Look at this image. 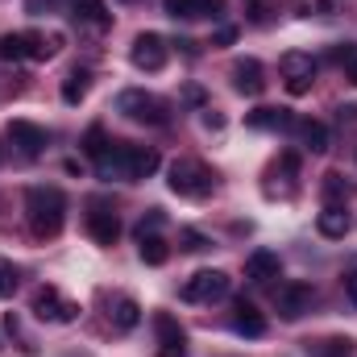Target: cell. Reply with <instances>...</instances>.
Segmentation results:
<instances>
[{"mask_svg": "<svg viewBox=\"0 0 357 357\" xmlns=\"http://www.w3.org/2000/svg\"><path fill=\"white\" fill-rule=\"evenodd\" d=\"M8 137H13V146H17L25 158H38V154L46 150V129L33 125V121H8Z\"/></svg>", "mask_w": 357, "mask_h": 357, "instance_id": "7c38bea8", "label": "cell"}, {"mask_svg": "<svg viewBox=\"0 0 357 357\" xmlns=\"http://www.w3.org/2000/svg\"><path fill=\"white\" fill-rule=\"evenodd\" d=\"M278 67H282V79H287V91H291V96H307V91H312V84H316V63H312V54L287 50V54L278 59Z\"/></svg>", "mask_w": 357, "mask_h": 357, "instance_id": "8992f818", "label": "cell"}, {"mask_svg": "<svg viewBox=\"0 0 357 357\" xmlns=\"http://www.w3.org/2000/svg\"><path fill=\"white\" fill-rule=\"evenodd\" d=\"M158 167H162L158 150H150V146H129V142H125V178H129V183L150 178Z\"/></svg>", "mask_w": 357, "mask_h": 357, "instance_id": "8fae6325", "label": "cell"}, {"mask_svg": "<svg viewBox=\"0 0 357 357\" xmlns=\"http://www.w3.org/2000/svg\"><path fill=\"white\" fill-rule=\"evenodd\" d=\"M245 121H250V129H287L291 125V112L287 108H258Z\"/></svg>", "mask_w": 357, "mask_h": 357, "instance_id": "44dd1931", "label": "cell"}, {"mask_svg": "<svg viewBox=\"0 0 357 357\" xmlns=\"http://www.w3.org/2000/svg\"><path fill=\"white\" fill-rule=\"evenodd\" d=\"M88 88H91V71L75 67V71L63 79V100H67V104H79V100L88 96Z\"/></svg>", "mask_w": 357, "mask_h": 357, "instance_id": "7402d4cb", "label": "cell"}, {"mask_svg": "<svg viewBox=\"0 0 357 357\" xmlns=\"http://www.w3.org/2000/svg\"><path fill=\"white\" fill-rule=\"evenodd\" d=\"M137 254H142V262H146V266H167L171 245H167L158 233H142V237H137Z\"/></svg>", "mask_w": 357, "mask_h": 357, "instance_id": "d6986e66", "label": "cell"}, {"mask_svg": "<svg viewBox=\"0 0 357 357\" xmlns=\"http://www.w3.org/2000/svg\"><path fill=\"white\" fill-rule=\"evenodd\" d=\"M162 8H167V17H175V21L195 17V0H162Z\"/></svg>", "mask_w": 357, "mask_h": 357, "instance_id": "f1b7e54d", "label": "cell"}, {"mask_svg": "<svg viewBox=\"0 0 357 357\" xmlns=\"http://www.w3.org/2000/svg\"><path fill=\"white\" fill-rule=\"evenodd\" d=\"M88 233L96 245H116V237H121V220H116V212H108V208H91L88 212Z\"/></svg>", "mask_w": 357, "mask_h": 357, "instance_id": "9a60e30c", "label": "cell"}, {"mask_svg": "<svg viewBox=\"0 0 357 357\" xmlns=\"http://www.w3.org/2000/svg\"><path fill=\"white\" fill-rule=\"evenodd\" d=\"M316 229H320V237H345L349 233V212H345V204H324L320 208V216H316Z\"/></svg>", "mask_w": 357, "mask_h": 357, "instance_id": "2e32d148", "label": "cell"}, {"mask_svg": "<svg viewBox=\"0 0 357 357\" xmlns=\"http://www.w3.org/2000/svg\"><path fill=\"white\" fill-rule=\"evenodd\" d=\"M178 245H183L187 254H204V250H208L212 241H208L204 233H195V229H183V233H178Z\"/></svg>", "mask_w": 357, "mask_h": 357, "instance_id": "83f0119b", "label": "cell"}, {"mask_svg": "<svg viewBox=\"0 0 357 357\" xmlns=\"http://www.w3.org/2000/svg\"><path fill=\"white\" fill-rule=\"evenodd\" d=\"M316 354L320 357H354V341L349 337H328V341L316 345Z\"/></svg>", "mask_w": 357, "mask_h": 357, "instance_id": "cb8c5ba5", "label": "cell"}, {"mask_svg": "<svg viewBox=\"0 0 357 357\" xmlns=\"http://www.w3.org/2000/svg\"><path fill=\"white\" fill-rule=\"evenodd\" d=\"M108 146H112V142H108V133H104L100 125H91V129H88V137H84V150H88L91 158H100V154H104Z\"/></svg>", "mask_w": 357, "mask_h": 357, "instance_id": "484cf974", "label": "cell"}, {"mask_svg": "<svg viewBox=\"0 0 357 357\" xmlns=\"http://www.w3.org/2000/svg\"><path fill=\"white\" fill-rule=\"evenodd\" d=\"M324 199H328V204H345V199H349V187H345V178L337 175V171L324 175Z\"/></svg>", "mask_w": 357, "mask_h": 357, "instance_id": "d4e9b609", "label": "cell"}, {"mask_svg": "<svg viewBox=\"0 0 357 357\" xmlns=\"http://www.w3.org/2000/svg\"><path fill=\"white\" fill-rule=\"evenodd\" d=\"M75 21L88 25V29H108L112 25V13L104 0H75Z\"/></svg>", "mask_w": 357, "mask_h": 357, "instance_id": "ac0fdd59", "label": "cell"}, {"mask_svg": "<svg viewBox=\"0 0 357 357\" xmlns=\"http://www.w3.org/2000/svg\"><path fill=\"white\" fill-rule=\"evenodd\" d=\"M312 303H316L312 282H287V287L278 291V316H282V320H299V316H307Z\"/></svg>", "mask_w": 357, "mask_h": 357, "instance_id": "9c48e42d", "label": "cell"}, {"mask_svg": "<svg viewBox=\"0 0 357 357\" xmlns=\"http://www.w3.org/2000/svg\"><path fill=\"white\" fill-rule=\"evenodd\" d=\"M112 324H116L121 333H133V328L142 324V307H137V299H129V295L116 299V303H112Z\"/></svg>", "mask_w": 357, "mask_h": 357, "instance_id": "ffe728a7", "label": "cell"}, {"mask_svg": "<svg viewBox=\"0 0 357 357\" xmlns=\"http://www.w3.org/2000/svg\"><path fill=\"white\" fill-rule=\"evenodd\" d=\"M233 38H237V29H233V25H220V29H216V38H212V42H216V46H229V42H233Z\"/></svg>", "mask_w": 357, "mask_h": 357, "instance_id": "1f68e13d", "label": "cell"}, {"mask_svg": "<svg viewBox=\"0 0 357 357\" xmlns=\"http://www.w3.org/2000/svg\"><path fill=\"white\" fill-rule=\"evenodd\" d=\"M345 295H349V303L357 307V270L349 274V278H345Z\"/></svg>", "mask_w": 357, "mask_h": 357, "instance_id": "d6a6232c", "label": "cell"}, {"mask_svg": "<svg viewBox=\"0 0 357 357\" xmlns=\"http://www.w3.org/2000/svg\"><path fill=\"white\" fill-rule=\"evenodd\" d=\"M154 333H158V357H187V333L178 328L171 312L154 316Z\"/></svg>", "mask_w": 357, "mask_h": 357, "instance_id": "30bf717a", "label": "cell"}, {"mask_svg": "<svg viewBox=\"0 0 357 357\" xmlns=\"http://www.w3.org/2000/svg\"><path fill=\"white\" fill-rule=\"evenodd\" d=\"M33 316L46 320V324H71V320L79 316V303L63 299L54 287H42V291L33 295Z\"/></svg>", "mask_w": 357, "mask_h": 357, "instance_id": "ba28073f", "label": "cell"}, {"mask_svg": "<svg viewBox=\"0 0 357 357\" xmlns=\"http://www.w3.org/2000/svg\"><path fill=\"white\" fill-rule=\"evenodd\" d=\"M299 137H303V146H307L312 154H324V150H328V129H324L320 121H299Z\"/></svg>", "mask_w": 357, "mask_h": 357, "instance_id": "603a6c76", "label": "cell"}, {"mask_svg": "<svg viewBox=\"0 0 357 357\" xmlns=\"http://www.w3.org/2000/svg\"><path fill=\"white\" fill-rule=\"evenodd\" d=\"M278 270H282V262H278V254H274V250H254V254L245 258V278H250V282H258V287L274 282V278H278Z\"/></svg>", "mask_w": 357, "mask_h": 357, "instance_id": "5bb4252c", "label": "cell"}, {"mask_svg": "<svg viewBox=\"0 0 357 357\" xmlns=\"http://www.w3.org/2000/svg\"><path fill=\"white\" fill-rule=\"evenodd\" d=\"M158 229H162V208H150V212L142 216V225H137V237H142V233H158Z\"/></svg>", "mask_w": 357, "mask_h": 357, "instance_id": "f546056e", "label": "cell"}, {"mask_svg": "<svg viewBox=\"0 0 357 357\" xmlns=\"http://www.w3.org/2000/svg\"><path fill=\"white\" fill-rule=\"evenodd\" d=\"M345 75H349V84L357 88V59H349V63H345Z\"/></svg>", "mask_w": 357, "mask_h": 357, "instance_id": "836d02e7", "label": "cell"}, {"mask_svg": "<svg viewBox=\"0 0 357 357\" xmlns=\"http://www.w3.org/2000/svg\"><path fill=\"white\" fill-rule=\"evenodd\" d=\"M233 88L241 91V96H262V91H266V71H262V63H258V59L233 63Z\"/></svg>", "mask_w": 357, "mask_h": 357, "instance_id": "4fadbf2b", "label": "cell"}, {"mask_svg": "<svg viewBox=\"0 0 357 357\" xmlns=\"http://www.w3.org/2000/svg\"><path fill=\"white\" fill-rule=\"evenodd\" d=\"M54 54V42L42 33H0V63H46Z\"/></svg>", "mask_w": 357, "mask_h": 357, "instance_id": "3957f363", "label": "cell"}, {"mask_svg": "<svg viewBox=\"0 0 357 357\" xmlns=\"http://www.w3.org/2000/svg\"><path fill=\"white\" fill-rule=\"evenodd\" d=\"M233 287V278L225 270H195L187 282H183V299L187 303H212V299H225Z\"/></svg>", "mask_w": 357, "mask_h": 357, "instance_id": "5b68a950", "label": "cell"}, {"mask_svg": "<svg viewBox=\"0 0 357 357\" xmlns=\"http://www.w3.org/2000/svg\"><path fill=\"white\" fill-rule=\"evenodd\" d=\"M225 0H195V17H220Z\"/></svg>", "mask_w": 357, "mask_h": 357, "instance_id": "4dcf8cb0", "label": "cell"}, {"mask_svg": "<svg viewBox=\"0 0 357 357\" xmlns=\"http://www.w3.org/2000/svg\"><path fill=\"white\" fill-rule=\"evenodd\" d=\"M233 328H237L241 337H262V333H266V316H262L254 303H245V299H241V303H237V312H233Z\"/></svg>", "mask_w": 357, "mask_h": 357, "instance_id": "e0dca14e", "label": "cell"}, {"mask_svg": "<svg viewBox=\"0 0 357 357\" xmlns=\"http://www.w3.org/2000/svg\"><path fill=\"white\" fill-rule=\"evenodd\" d=\"M167 183H171V191L175 195H187V199H204L208 191H212V171L204 167V162H195V158H175L171 162V171H167Z\"/></svg>", "mask_w": 357, "mask_h": 357, "instance_id": "7a4b0ae2", "label": "cell"}, {"mask_svg": "<svg viewBox=\"0 0 357 357\" xmlns=\"http://www.w3.org/2000/svg\"><path fill=\"white\" fill-rule=\"evenodd\" d=\"M17 278H21V274H17V266H13L8 258H0V299H8V295L17 291Z\"/></svg>", "mask_w": 357, "mask_h": 357, "instance_id": "4316f807", "label": "cell"}, {"mask_svg": "<svg viewBox=\"0 0 357 357\" xmlns=\"http://www.w3.org/2000/svg\"><path fill=\"white\" fill-rule=\"evenodd\" d=\"M25 220L33 237H59L67 220V195L59 187H29L25 191Z\"/></svg>", "mask_w": 357, "mask_h": 357, "instance_id": "6da1fadb", "label": "cell"}, {"mask_svg": "<svg viewBox=\"0 0 357 357\" xmlns=\"http://www.w3.org/2000/svg\"><path fill=\"white\" fill-rule=\"evenodd\" d=\"M116 112H125L129 121L137 125H167V104L154 96V91H142V88H129L116 96Z\"/></svg>", "mask_w": 357, "mask_h": 357, "instance_id": "277c9868", "label": "cell"}, {"mask_svg": "<svg viewBox=\"0 0 357 357\" xmlns=\"http://www.w3.org/2000/svg\"><path fill=\"white\" fill-rule=\"evenodd\" d=\"M129 59H133V67H137V71H162V67H167V59H171L167 38H162V33H137V38H133Z\"/></svg>", "mask_w": 357, "mask_h": 357, "instance_id": "52a82bcc", "label": "cell"}]
</instances>
